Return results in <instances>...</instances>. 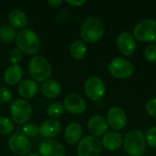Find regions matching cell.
Wrapping results in <instances>:
<instances>
[{"mask_svg": "<svg viewBox=\"0 0 156 156\" xmlns=\"http://www.w3.org/2000/svg\"><path fill=\"white\" fill-rule=\"evenodd\" d=\"M48 4L52 7H58L63 4V1L62 0H49L48 1Z\"/></svg>", "mask_w": 156, "mask_h": 156, "instance_id": "34", "label": "cell"}, {"mask_svg": "<svg viewBox=\"0 0 156 156\" xmlns=\"http://www.w3.org/2000/svg\"><path fill=\"white\" fill-rule=\"evenodd\" d=\"M28 156H40V154H37V153H33V154H29Z\"/></svg>", "mask_w": 156, "mask_h": 156, "instance_id": "35", "label": "cell"}, {"mask_svg": "<svg viewBox=\"0 0 156 156\" xmlns=\"http://www.w3.org/2000/svg\"><path fill=\"white\" fill-rule=\"evenodd\" d=\"M10 114L15 123L24 125L32 116V106L24 99H16L11 102Z\"/></svg>", "mask_w": 156, "mask_h": 156, "instance_id": "6", "label": "cell"}, {"mask_svg": "<svg viewBox=\"0 0 156 156\" xmlns=\"http://www.w3.org/2000/svg\"><path fill=\"white\" fill-rule=\"evenodd\" d=\"M61 130V124L57 119H48L39 126V134L46 139H51L57 136Z\"/></svg>", "mask_w": 156, "mask_h": 156, "instance_id": "16", "label": "cell"}, {"mask_svg": "<svg viewBox=\"0 0 156 156\" xmlns=\"http://www.w3.org/2000/svg\"><path fill=\"white\" fill-rule=\"evenodd\" d=\"M8 147L15 154L25 156L30 153L32 149V144L28 137H27L21 133H16L12 134L9 138Z\"/></svg>", "mask_w": 156, "mask_h": 156, "instance_id": "10", "label": "cell"}, {"mask_svg": "<svg viewBox=\"0 0 156 156\" xmlns=\"http://www.w3.org/2000/svg\"><path fill=\"white\" fill-rule=\"evenodd\" d=\"M24 75L22 67L19 65H11L9 66L4 73V80L6 84L14 86L20 82Z\"/></svg>", "mask_w": 156, "mask_h": 156, "instance_id": "19", "label": "cell"}, {"mask_svg": "<svg viewBox=\"0 0 156 156\" xmlns=\"http://www.w3.org/2000/svg\"><path fill=\"white\" fill-rule=\"evenodd\" d=\"M69 53L74 59L80 60L83 58L87 53V47L85 42L80 39H76L73 41L69 48Z\"/></svg>", "mask_w": 156, "mask_h": 156, "instance_id": "23", "label": "cell"}, {"mask_svg": "<svg viewBox=\"0 0 156 156\" xmlns=\"http://www.w3.org/2000/svg\"><path fill=\"white\" fill-rule=\"evenodd\" d=\"M65 109L60 102H52L48 106L47 113L50 119H58L64 114Z\"/></svg>", "mask_w": 156, "mask_h": 156, "instance_id": "25", "label": "cell"}, {"mask_svg": "<svg viewBox=\"0 0 156 156\" xmlns=\"http://www.w3.org/2000/svg\"><path fill=\"white\" fill-rule=\"evenodd\" d=\"M144 58L148 62H155L156 61V43H152L148 45L144 49Z\"/></svg>", "mask_w": 156, "mask_h": 156, "instance_id": "28", "label": "cell"}, {"mask_svg": "<svg viewBox=\"0 0 156 156\" xmlns=\"http://www.w3.org/2000/svg\"><path fill=\"white\" fill-rule=\"evenodd\" d=\"M135 40L145 43H156V19L144 18L137 23L133 29Z\"/></svg>", "mask_w": 156, "mask_h": 156, "instance_id": "5", "label": "cell"}, {"mask_svg": "<svg viewBox=\"0 0 156 156\" xmlns=\"http://www.w3.org/2000/svg\"><path fill=\"white\" fill-rule=\"evenodd\" d=\"M145 110L150 116L156 119V98H152L146 102Z\"/></svg>", "mask_w": 156, "mask_h": 156, "instance_id": "31", "label": "cell"}, {"mask_svg": "<svg viewBox=\"0 0 156 156\" xmlns=\"http://www.w3.org/2000/svg\"><path fill=\"white\" fill-rule=\"evenodd\" d=\"M106 121L108 125L114 131L122 130L127 124V115L124 110L119 106L112 107L107 113Z\"/></svg>", "mask_w": 156, "mask_h": 156, "instance_id": "11", "label": "cell"}, {"mask_svg": "<svg viewBox=\"0 0 156 156\" xmlns=\"http://www.w3.org/2000/svg\"><path fill=\"white\" fill-rule=\"evenodd\" d=\"M16 44L17 48L26 55L37 54L41 47V41L38 35L29 28L22 29L16 34Z\"/></svg>", "mask_w": 156, "mask_h": 156, "instance_id": "1", "label": "cell"}, {"mask_svg": "<svg viewBox=\"0 0 156 156\" xmlns=\"http://www.w3.org/2000/svg\"><path fill=\"white\" fill-rule=\"evenodd\" d=\"M11 100H12L11 91L5 87H0V102L7 103L10 102Z\"/></svg>", "mask_w": 156, "mask_h": 156, "instance_id": "32", "label": "cell"}, {"mask_svg": "<svg viewBox=\"0 0 156 156\" xmlns=\"http://www.w3.org/2000/svg\"><path fill=\"white\" fill-rule=\"evenodd\" d=\"M117 48L118 50L126 57L133 56L137 48L136 40L133 34L127 31L120 33L117 37Z\"/></svg>", "mask_w": 156, "mask_h": 156, "instance_id": "12", "label": "cell"}, {"mask_svg": "<svg viewBox=\"0 0 156 156\" xmlns=\"http://www.w3.org/2000/svg\"><path fill=\"white\" fill-rule=\"evenodd\" d=\"M104 35V26L101 19L96 16H88L80 27V37L82 41L93 44L102 38Z\"/></svg>", "mask_w": 156, "mask_h": 156, "instance_id": "2", "label": "cell"}, {"mask_svg": "<svg viewBox=\"0 0 156 156\" xmlns=\"http://www.w3.org/2000/svg\"><path fill=\"white\" fill-rule=\"evenodd\" d=\"M146 144L152 148L156 149V126L150 128L145 134Z\"/></svg>", "mask_w": 156, "mask_h": 156, "instance_id": "29", "label": "cell"}, {"mask_svg": "<svg viewBox=\"0 0 156 156\" xmlns=\"http://www.w3.org/2000/svg\"><path fill=\"white\" fill-rule=\"evenodd\" d=\"M22 133L27 137H35L39 133V127L35 122H27L22 127Z\"/></svg>", "mask_w": 156, "mask_h": 156, "instance_id": "27", "label": "cell"}, {"mask_svg": "<svg viewBox=\"0 0 156 156\" xmlns=\"http://www.w3.org/2000/svg\"><path fill=\"white\" fill-rule=\"evenodd\" d=\"M66 3L73 6H81L86 3V1L85 0H67Z\"/></svg>", "mask_w": 156, "mask_h": 156, "instance_id": "33", "label": "cell"}, {"mask_svg": "<svg viewBox=\"0 0 156 156\" xmlns=\"http://www.w3.org/2000/svg\"><path fill=\"white\" fill-rule=\"evenodd\" d=\"M108 122L106 119L101 115H93L88 121V129L89 132L94 137H101L103 136L108 133Z\"/></svg>", "mask_w": 156, "mask_h": 156, "instance_id": "15", "label": "cell"}, {"mask_svg": "<svg viewBox=\"0 0 156 156\" xmlns=\"http://www.w3.org/2000/svg\"><path fill=\"white\" fill-rule=\"evenodd\" d=\"M102 150L101 141L92 135L85 136L79 142L78 156H99Z\"/></svg>", "mask_w": 156, "mask_h": 156, "instance_id": "9", "label": "cell"}, {"mask_svg": "<svg viewBox=\"0 0 156 156\" xmlns=\"http://www.w3.org/2000/svg\"><path fill=\"white\" fill-rule=\"evenodd\" d=\"M123 144V138L118 132H108L102 136L101 144L108 151H116Z\"/></svg>", "mask_w": 156, "mask_h": 156, "instance_id": "18", "label": "cell"}, {"mask_svg": "<svg viewBox=\"0 0 156 156\" xmlns=\"http://www.w3.org/2000/svg\"><path fill=\"white\" fill-rule=\"evenodd\" d=\"M108 70L112 77L125 80L133 74L134 67L133 63L127 58L122 57H116L110 61L108 65Z\"/></svg>", "mask_w": 156, "mask_h": 156, "instance_id": "7", "label": "cell"}, {"mask_svg": "<svg viewBox=\"0 0 156 156\" xmlns=\"http://www.w3.org/2000/svg\"><path fill=\"white\" fill-rule=\"evenodd\" d=\"M83 128L79 122H70L65 129L64 139L69 145H74L81 140Z\"/></svg>", "mask_w": 156, "mask_h": 156, "instance_id": "17", "label": "cell"}, {"mask_svg": "<svg viewBox=\"0 0 156 156\" xmlns=\"http://www.w3.org/2000/svg\"><path fill=\"white\" fill-rule=\"evenodd\" d=\"M8 20L14 28H24L27 24V15L24 11L18 8H15L10 11L8 15Z\"/></svg>", "mask_w": 156, "mask_h": 156, "instance_id": "22", "label": "cell"}, {"mask_svg": "<svg viewBox=\"0 0 156 156\" xmlns=\"http://www.w3.org/2000/svg\"><path fill=\"white\" fill-rule=\"evenodd\" d=\"M64 109L71 114H82L87 109V103L85 100L76 93L69 94L63 103Z\"/></svg>", "mask_w": 156, "mask_h": 156, "instance_id": "13", "label": "cell"}, {"mask_svg": "<svg viewBox=\"0 0 156 156\" xmlns=\"http://www.w3.org/2000/svg\"><path fill=\"white\" fill-rule=\"evenodd\" d=\"M14 132V124L11 120L5 116H0V133L9 135Z\"/></svg>", "mask_w": 156, "mask_h": 156, "instance_id": "26", "label": "cell"}, {"mask_svg": "<svg viewBox=\"0 0 156 156\" xmlns=\"http://www.w3.org/2000/svg\"><path fill=\"white\" fill-rule=\"evenodd\" d=\"M38 152L40 156H65L64 146L53 139H45L41 142Z\"/></svg>", "mask_w": 156, "mask_h": 156, "instance_id": "14", "label": "cell"}, {"mask_svg": "<svg viewBox=\"0 0 156 156\" xmlns=\"http://www.w3.org/2000/svg\"><path fill=\"white\" fill-rule=\"evenodd\" d=\"M16 37V29L11 25L0 26V41L4 43H10Z\"/></svg>", "mask_w": 156, "mask_h": 156, "instance_id": "24", "label": "cell"}, {"mask_svg": "<svg viewBox=\"0 0 156 156\" xmlns=\"http://www.w3.org/2000/svg\"><path fill=\"white\" fill-rule=\"evenodd\" d=\"M28 69L32 80L36 82H44L49 80L52 68L49 61L43 56H35L28 64Z\"/></svg>", "mask_w": 156, "mask_h": 156, "instance_id": "4", "label": "cell"}, {"mask_svg": "<svg viewBox=\"0 0 156 156\" xmlns=\"http://www.w3.org/2000/svg\"><path fill=\"white\" fill-rule=\"evenodd\" d=\"M8 58L12 65H18L22 59V52L18 48H13L8 54Z\"/></svg>", "mask_w": 156, "mask_h": 156, "instance_id": "30", "label": "cell"}, {"mask_svg": "<svg viewBox=\"0 0 156 156\" xmlns=\"http://www.w3.org/2000/svg\"><path fill=\"white\" fill-rule=\"evenodd\" d=\"M123 148L128 156H143L146 151V140L142 131L133 129L123 139Z\"/></svg>", "mask_w": 156, "mask_h": 156, "instance_id": "3", "label": "cell"}, {"mask_svg": "<svg viewBox=\"0 0 156 156\" xmlns=\"http://www.w3.org/2000/svg\"><path fill=\"white\" fill-rule=\"evenodd\" d=\"M84 92L90 100L99 101L104 97L106 93L105 83L101 78L97 76H91L85 81Z\"/></svg>", "mask_w": 156, "mask_h": 156, "instance_id": "8", "label": "cell"}, {"mask_svg": "<svg viewBox=\"0 0 156 156\" xmlns=\"http://www.w3.org/2000/svg\"><path fill=\"white\" fill-rule=\"evenodd\" d=\"M40 90L45 97L48 99H54L58 97L61 93V85L56 80L49 79L42 83Z\"/></svg>", "mask_w": 156, "mask_h": 156, "instance_id": "20", "label": "cell"}, {"mask_svg": "<svg viewBox=\"0 0 156 156\" xmlns=\"http://www.w3.org/2000/svg\"><path fill=\"white\" fill-rule=\"evenodd\" d=\"M37 83L33 80H25L18 86V93L24 99H32L37 93Z\"/></svg>", "mask_w": 156, "mask_h": 156, "instance_id": "21", "label": "cell"}]
</instances>
